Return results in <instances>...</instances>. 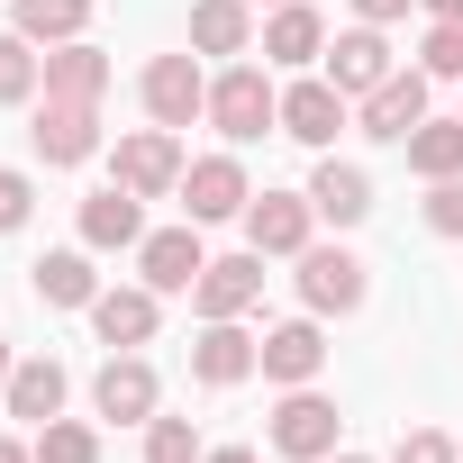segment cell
Returning a JSON list of instances; mask_svg holds the SVG:
<instances>
[{"label": "cell", "instance_id": "6da1fadb", "mask_svg": "<svg viewBox=\"0 0 463 463\" xmlns=\"http://www.w3.org/2000/svg\"><path fill=\"white\" fill-rule=\"evenodd\" d=\"M209 128H218L227 146H255V137L282 128V91L264 82V64H227V73L209 82Z\"/></svg>", "mask_w": 463, "mask_h": 463}, {"label": "cell", "instance_id": "7a4b0ae2", "mask_svg": "<svg viewBox=\"0 0 463 463\" xmlns=\"http://www.w3.org/2000/svg\"><path fill=\"white\" fill-rule=\"evenodd\" d=\"M291 264H300V309H309V318H354L364 291H373L364 264H354L345 246H300Z\"/></svg>", "mask_w": 463, "mask_h": 463}, {"label": "cell", "instance_id": "3957f363", "mask_svg": "<svg viewBox=\"0 0 463 463\" xmlns=\"http://www.w3.org/2000/svg\"><path fill=\"white\" fill-rule=\"evenodd\" d=\"M109 182H118V191H137V200L182 191V137H173V128H137V137H118Z\"/></svg>", "mask_w": 463, "mask_h": 463}, {"label": "cell", "instance_id": "277c9868", "mask_svg": "<svg viewBox=\"0 0 463 463\" xmlns=\"http://www.w3.org/2000/svg\"><path fill=\"white\" fill-rule=\"evenodd\" d=\"M336 427H345L336 400L300 382V391H282V409H273V454H291V463H327V454H336Z\"/></svg>", "mask_w": 463, "mask_h": 463}, {"label": "cell", "instance_id": "5b68a950", "mask_svg": "<svg viewBox=\"0 0 463 463\" xmlns=\"http://www.w3.org/2000/svg\"><path fill=\"white\" fill-rule=\"evenodd\" d=\"M264 373V336H246V318H200V345H191V382L209 391H237Z\"/></svg>", "mask_w": 463, "mask_h": 463}, {"label": "cell", "instance_id": "8992f818", "mask_svg": "<svg viewBox=\"0 0 463 463\" xmlns=\"http://www.w3.org/2000/svg\"><path fill=\"white\" fill-rule=\"evenodd\" d=\"M137 91H146V118H155V128H191V118H209V73H200V55H155Z\"/></svg>", "mask_w": 463, "mask_h": 463}, {"label": "cell", "instance_id": "52a82bcc", "mask_svg": "<svg viewBox=\"0 0 463 463\" xmlns=\"http://www.w3.org/2000/svg\"><path fill=\"white\" fill-rule=\"evenodd\" d=\"M246 200H255V182H246L237 155H200V164H182V209H191V227L246 218Z\"/></svg>", "mask_w": 463, "mask_h": 463}, {"label": "cell", "instance_id": "ba28073f", "mask_svg": "<svg viewBox=\"0 0 463 463\" xmlns=\"http://www.w3.org/2000/svg\"><path fill=\"white\" fill-rule=\"evenodd\" d=\"M28 146H37L55 173H64V164H91V155H100V100H55V91H46Z\"/></svg>", "mask_w": 463, "mask_h": 463}, {"label": "cell", "instance_id": "9c48e42d", "mask_svg": "<svg viewBox=\"0 0 463 463\" xmlns=\"http://www.w3.org/2000/svg\"><path fill=\"white\" fill-rule=\"evenodd\" d=\"M345 118H354V100H345L327 73H300V82L282 91V137H300V146H318V155L336 146V128H345Z\"/></svg>", "mask_w": 463, "mask_h": 463}, {"label": "cell", "instance_id": "30bf717a", "mask_svg": "<svg viewBox=\"0 0 463 463\" xmlns=\"http://www.w3.org/2000/svg\"><path fill=\"white\" fill-rule=\"evenodd\" d=\"M155 400H164V382H155V364H146V354H109V364L91 373V409H100V418H118V427H146V418H155Z\"/></svg>", "mask_w": 463, "mask_h": 463}, {"label": "cell", "instance_id": "8fae6325", "mask_svg": "<svg viewBox=\"0 0 463 463\" xmlns=\"http://www.w3.org/2000/svg\"><path fill=\"white\" fill-rule=\"evenodd\" d=\"M309 227H318L309 191H255V200H246V246H255V255H300Z\"/></svg>", "mask_w": 463, "mask_h": 463}, {"label": "cell", "instance_id": "7c38bea8", "mask_svg": "<svg viewBox=\"0 0 463 463\" xmlns=\"http://www.w3.org/2000/svg\"><path fill=\"white\" fill-rule=\"evenodd\" d=\"M191 309H200V318H255V309H264V255L246 246V255L209 264V273L191 282Z\"/></svg>", "mask_w": 463, "mask_h": 463}, {"label": "cell", "instance_id": "4fadbf2b", "mask_svg": "<svg viewBox=\"0 0 463 463\" xmlns=\"http://www.w3.org/2000/svg\"><path fill=\"white\" fill-rule=\"evenodd\" d=\"M400 64H391V46H382V28H345V37H327V82L345 91V100H364V91H382Z\"/></svg>", "mask_w": 463, "mask_h": 463}, {"label": "cell", "instance_id": "5bb4252c", "mask_svg": "<svg viewBox=\"0 0 463 463\" xmlns=\"http://www.w3.org/2000/svg\"><path fill=\"white\" fill-rule=\"evenodd\" d=\"M354 118H364V137L409 146V128L427 118V73H391L382 91H364V100H354Z\"/></svg>", "mask_w": 463, "mask_h": 463}, {"label": "cell", "instance_id": "9a60e30c", "mask_svg": "<svg viewBox=\"0 0 463 463\" xmlns=\"http://www.w3.org/2000/svg\"><path fill=\"white\" fill-rule=\"evenodd\" d=\"M318 373H327V336H318V318H282V327H264V382L300 391V382H318Z\"/></svg>", "mask_w": 463, "mask_h": 463}, {"label": "cell", "instance_id": "2e32d148", "mask_svg": "<svg viewBox=\"0 0 463 463\" xmlns=\"http://www.w3.org/2000/svg\"><path fill=\"white\" fill-rule=\"evenodd\" d=\"M82 246H91V255H128V246H146V200L118 191V182L91 191V200H82Z\"/></svg>", "mask_w": 463, "mask_h": 463}, {"label": "cell", "instance_id": "e0dca14e", "mask_svg": "<svg viewBox=\"0 0 463 463\" xmlns=\"http://www.w3.org/2000/svg\"><path fill=\"white\" fill-rule=\"evenodd\" d=\"M137 273H146V291H191V282L209 273L200 227H155V237L137 246Z\"/></svg>", "mask_w": 463, "mask_h": 463}, {"label": "cell", "instance_id": "ac0fdd59", "mask_svg": "<svg viewBox=\"0 0 463 463\" xmlns=\"http://www.w3.org/2000/svg\"><path fill=\"white\" fill-rule=\"evenodd\" d=\"M309 209H318L327 227H364V218H373V173L318 155V173H309Z\"/></svg>", "mask_w": 463, "mask_h": 463}, {"label": "cell", "instance_id": "d6986e66", "mask_svg": "<svg viewBox=\"0 0 463 463\" xmlns=\"http://www.w3.org/2000/svg\"><path fill=\"white\" fill-rule=\"evenodd\" d=\"M64 364L55 354H28V364H10V382H0V400H10V418H28V427H46V418H64Z\"/></svg>", "mask_w": 463, "mask_h": 463}, {"label": "cell", "instance_id": "ffe728a7", "mask_svg": "<svg viewBox=\"0 0 463 463\" xmlns=\"http://www.w3.org/2000/svg\"><path fill=\"white\" fill-rule=\"evenodd\" d=\"M318 55H327V19L309 10V0H282V10L264 19V64H291V73H300V64H318Z\"/></svg>", "mask_w": 463, "mask_h": 463}, {"label": "cell", "instance_id": "44dd1931", "mask_svg": "<svg viewBox=\"0 0 463 463\" xmlns=\"http://www.w3.org/2000/svg\"><path fill=\"white\" fill-rule=\"evenodd\" d=\"M155 300H164V291H146V282H137V291H100V300H91V327H100V345L137 354V345L155 336V318H164Z\"/></svg>", "mask_w": 463, "mask_h": 463}, {"label": "cell", "instance_id": "7402d4cb", "mask_svg": "<svg viewBox=\"0 0 463 463\" xmlns=\"http://www.w3.org/2000/svg\"><path fill=\"white\" fill-rule=\"evenodd\" d=\"M46 91H55V100H100V91H109V55H100L91 37L46 46Z\"/></svg>", "mask_w": 463, "mask_h": 463}, {"label": "cell", "instance_id": "603a6c76", "mask_svg": "<svg viewBox=\"0 0 463 463\" xmlns=\"http://www.w3.org/2000/svg\"><path fill=\"white\" fill-rule=\"evenodd\" d=\"M191 46L200 55H246L255 46V10L246 0H191Z\"/></svg>", "mask_w": 463, "mask_h": 463}, {"label": "cell", "instance_id": "cb8c5ba5", "mask_svg": "<svg viewBox=\"0 0 463 463\" xmlns=\"http://www.w3.org/2000/svg\"><path fill=\"white\" fill-rule=\"evenodd\" d=\"M37 300H46V309H91V300H100V282H91V246H55V255L37 264Z\"/></svg>", "mask_w": 463, "mask_h": 463}, {"label": "cell", "instance_id": "d4e9b609", "mask_svg": "<svg viewBox=\"0 0 463 463\" xmlns=\"http://www.w3.org/2000/svg\"><path fill=\"white\" fill-rule=\"evenodd\" d=\"M10 28L28 46H73L91 28V0H10Z\"/></svg>", "mask_w": 463, "mask_h": 463}, {"label": "cell", "instance_id": "484cf974", "mask_svg": "<svg viewBox=\"0 0 463 463\" xmlns=\"http://www.w3.org/2000/svg\"><path fill=\"white\" fill-rule=\"evenodd\" d=\"M409 173L418 182H454L463 173V118H418L409 128Z\"/></svg>", "mask_w": 463, "mask_h": 463}, {"label": "cell", "instance_id": "4316f807", "mask_svg": "<svg viewBox=\"0 0 463 463\" xmlns=\"http://www.w3.org/2000/svg\"><path fill=\"white\" fill-rule=\"evenodd\" d=\"M46 91V55L10 28V37H0V109H19V100H37Z\"/></svg>", "mask_w": 463, "mask_h": 463}, {"label": "cell", "instance_id": "83f0119b", "mask_svg": "<svg viewBox=\"0 0 463 463\" xmlns=\"http://www.w3.org/2000/svg\"><path fill=\"white\" fill-rule=\"evenodd\" d=\"M37 463H100V436L82 418H46L37 427Z\"/></svg>", "mask_w": 463, "mask_h": 463}, {"label": "cell", "instance_id": "f1b7e54d", "mask_svg": "<svg viewBox=\"0 0 463 463\" xmlns=\"http://www.w3.org/2000/svg\"><path fill=\"white\" fill-rule=\"evenodd\" d=\"M418 73H427V82H463V19H427Z\"/></svg>", "mask_w": 463, "mask_h": 463}, {"label": "cell", "instance_id": "f546056e", "mask_svg": "<svg viewBox=\"0 0 463 463\" xmlns=\"http://www.w3.org/2000/svg\"><path fill=\"white\" fill-rule=\"evenodd\" d=\"M200 427L191 418H146V463H200Z\"/></svg>", "mask_w": 463, "mask_h": 463}, {"label": "cell", "instance_id": "4dcf8cb0", "mask_svg": "<svg viewBox=\"0 0 463 463\" xmlns=\"http://www.w3.org/2000/svg\"><path fill=\"white\" fill-rule=\"evenodd\" d=\"M427 227H436V237H463V173L427 191Z\"/></svg>", "mask_w": 463, "mask_h": 463}, {"label": "cell", "instance_id": "1f68e13d", "mask_svg": "<svg viewBox=\"0 0 463 463\" xmlns=\"http://www.w3.org/2000/svg\"><path fill=\"white\" fill-rule=\"evenodd\" d=\"M391 463H454V436H436V427H409V436L391 445Z\"/></svg>", "mask_w": 463, "mask_h": 463}, {"label": "cell", "instance_id": "d6a6232c", "mask_svg": "<svg viewBox=\"0 0 463 463\" xmlns=\"http://www.w3.org/2000/svg\"><path fill=\"white\" fill-rule=\"evenodd\" d=\"M28 209H37L28 173H10V164H0V237H10V227H28Z\"/></svg>", "mask_w": 463, "mask_h": 463}, {"label": "cell", "instance_id": "836d02e7", "mask_svg": "<svg viewBox=\"0 0 463 463\" xmlns=\"http://www.w3.org/2000/svg\"><path fill=\"white\" fill-rule=\"evenodd\" d=\"M354 19L364 28H391V19H409V0H354Z\"/></svg>", "mask_w": 463, "mask_h": 463}, {"label": "cell", "instance_id": "e575fe53", "mask_svg": "<svg viewBox=\"0 0 463 463\" xmlns=\"http://www.w3.org/2000/svg\"><path fill=\"white\" fill-rule=\"evenodd\" d=\"M0 463H37V445H19V436H0Z\"/></svg>", "mask_w": 463, "mask_h": 463}, {"label": "cell", "instance_id": "d590c367", "mask_svg": "<svg viewBox=\"0 0 463 463\" xmlns=\"http://www.w3.org/2000/svg\"><path fill=\"white\" fill-rule=\"evenodd\" d=\"M200 463H255V445H218V454H200Z\"/></svg>", "mask_w": 463, "mask_h": 463}, {"label": "cell", "instance_id": "8d00e7d4", "mask_svg": "<svg viewBox=\"0 0 463 463\" xmlns=\"http://www.w3.org/2000/svg\"><path fill=\"white\" fill-rule=\"evenodd\" d=\"M418 10H427V19H463V0H418Z\"/></svg>", "mask_w": 463, "mask_h": 463}, {"label": "cell", "instance_id": "74e56055", "mask_svg": "<svg viewBox=\"0 0 463 463\" xmlns=\"http://www.w3.org/2000/svg\"><path fill=\"white\" fill-rule=\"evenodd\" d=\"M0 382H10V336H0Z\"/></svg>", "mask_w": 463, "mask_h": 463}, {"label": "cell", "instance_id": "f35d334b", "mask_svg": "<svg viewBox=\"0 0 463 463\" xmlns=\"http://www.w3.org/2000/svg\"><path fill=\"white\" fill-rule=\"evenodd\" d=\"M327 463H373V454H327Z\"/></svg>", "mask_w": 463, "mask_h": 463}, {"label": "cell", "instance_id": "ab89813d", "mask_svg": "<svg viewBox=\"0 0 463 463\" xmlns=\"http://www.w3.org/2000/svg\"><path fill=\"white\" fill-rule=\"evenodd\" d=\"M246 10H282V0H246Z\"/></svg>", "mask_w": 463, "mask_h": 463}]
</instances>
